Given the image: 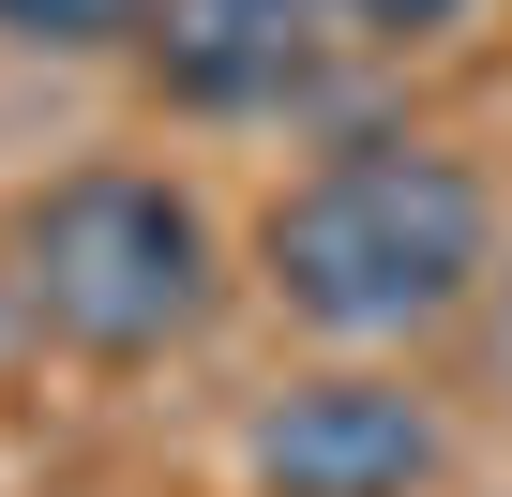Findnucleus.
Wrapping results in <instances>:
<instances>
[{
  "mask_svg": "<svg viewBox=\"0 0 512 497\" xmlns=\"http://www.w3.org/2000/svg\"><path fill=\"white\" fill-rule=\"evenodd\" d=\"M482 241H497V211H482V181H467L452 151L362 136V151H332V166H302V181L272 196L256 257H272V287H287L317 332H422V317L467 302Z\"/></svg>",
  "mask_w": 512,
  "mask_h": 497,
  "instance_id": "nucleus-1",
  "label": "nucleus"
},
{
  "mask_svg": "<svg viewBox=\"0 0 512 497\" xmlns=\"http://www.w3.org/2000/svg\"><path fill=\"white\" fill-rule=\"evenodd\" d=\"M16 287L61 347L91 362H151L211 317V211L181 181H136V166H91L61 196H31L16 226Z\"/></svg>",
  "mask_w": 512,
  "mask_h": 497,
  "instance_id": "nucleus-2",
  "label": "nucleus"
},
{
  "mask_svg": "<svg viewBox=\"0 0 512 497\" xmlns=\"http://www.w3.org/2000/svg\"><path fill=\"white\" fill-rule=\"evenodd\" d=\"M241 467L272 497H407L437 467V422L392 392V377H302L287 407H256Z\"/></svg>",
  "mask_w": 512,
  "mask_h": 497,
  "instance_id": "nucleus-3",
  "label": "nucleus"
},
{
  "mask_svg": "<svg viewBox=\"0 0 512 497\" xmlns=\"http://www.w3.org/2000/svg\"><path fill=\"white\" fill-rule=\"evenodd\" d=\"M0 31L16 46H136L151 0H0Z\"/></svg>",
  "mask_w": 512,
  "mask_h": 497,
  "instance_id": "nucleus-4",
  "label": "nucleus"
},
{
  "mask_svg": "<svg viewBox=\"0 0 512 497\" xmlns=\"http://www.w3.org/2000/svg\"><path fill=\"white\" fill-rule=\"evenodd\" d=\"M332 0H211V31H256V46H302Z\"/></svg>",
  "mask_w": 512,
  "mask_h": 497,
  "instance_id": "nucleus-5",
  "label": "nucleus"
}]
</instances>
